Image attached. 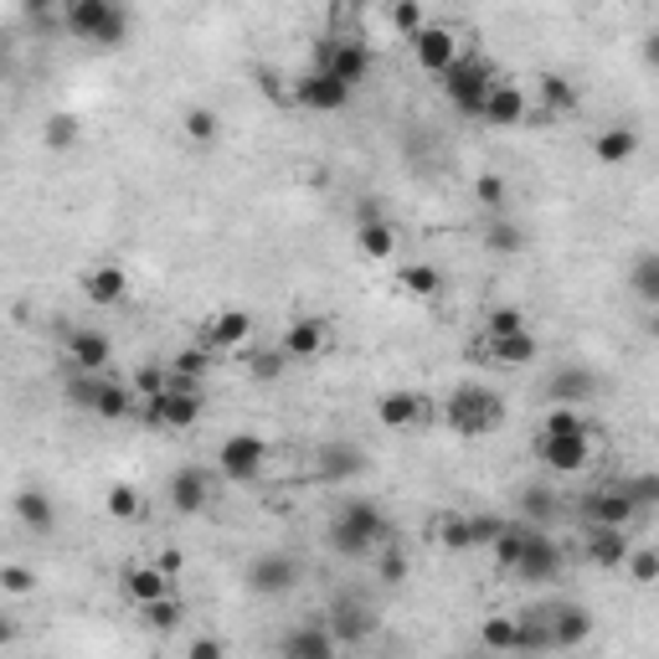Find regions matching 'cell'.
Returning a JSON list of instances; mask_svg holds the SVG:
<instances>
[{
	"label": "cell",
	"mask_w": 659,
	"mask_h": 659,
	"mask_svg": "<svg viewBox=\"0 0 659 659\" xmlns=\"http://www.w3.org/2000/svg\"><path fill=\"white\" fill-rule=\"evenodd\" d=\"M521 330H531V325H525V315L515 310V304H494L490 315H484V341H500V335H521Z\"/></svg>",
	"instance_id": "ee69618b"
},
{
	"label": "cell",
	"mask_w": 659,
	"mask_h": 659,
	"mask_svg": "<svg viewBox=\"0 0 659 659\" xmlns=\"http://www.w3.org/2000/svg\"><path fill=\"white\" fill-rule=\"evenodd\" d=\"M387 6H391V0H387Z\"/></svg>",
	"instance_id": "6125c7cd"
},
{
	"label": "cell",
	"mask_w": 659,
	"mask_h": 659,
	"mask_svg": "<svg viewBox=\"0 0 659 659\" xmlns=\"http://www.w3.org/2000/svg\"><path fill=\"white\" fill-rule=\"evenodd\" d=\"M294 98H300V108H310V114H341V108L351 104V83L335 77L330 67H310V73L294 83Z\"/></svg>",
	"instance_id": "52a82bcc"
},
{
	"label": "cell",
	"mask_w": 659,
	"mask_h": 659,
	"mask_svg": "<svg viewBox=\"0 0 659 659\" xmlns=\"http://www.w3.org/2000/svg\"><path fill=\"white\" fill-rule=\"evenodd\" d=\"M525 531H531V525H505V531L494 536V567L515 572V562H521V552H525Z\"/></svg>",
	"instance_id": "f6af8a7d"
},
{
	"label": "cell",
	"mask_w": 659,
	"mask_h": 659,
	"mask_svg": "<svg viewBox=\"0 0 659 659\" xmlns=\"http://www.w3.org/2000/svg\"><path fill=\"white\" fill-rule=\"evenodd\" d=\"M634 541L618 531V525H587V562L603 572H618L624 562H629Z\"/></svg>",
	"instance_id": "ffe728a7"
},
{
	"label": "cell",
	"mask_w": 659,
	"mask_h": 659,
	"mask_svg": "<svg viewBox=\"0 0 659 659\" xmlns=\"http://www.w3.org/2000/svg\"><path fill=\"white\" fill-rule=\"evenodd\" d=\"M474 201L484 207V217L490 211H505V201H510V186H505V176H494V170H484V176H474Z\"/></svg>",
	"instance_id": "7dc6e473"
},
{
	"label": "cell",
	"mask_w": 659,
	"mask_h": 659,
	"mask_svg": "<svg viewBox=\"0 0 659 659\" xmlns=\"http://www.w3.org/2000/svg\"><path fill=\"white\" fill-rule=\"evenodd\" d=\"M546 397H552V402H567V407H587L598 397V376L587 372V366H562V372H552V381H546Z\"/></svg>",
	"instance_id": "603a6c76"
},
{
	"label": "cell",
	"mask_w": 659,
	"mask_h": 659,
	"mask_svg": "<svg viewBox=\"0 0 659 659\" xmlns=\"http://www.w3.org/2000/svg\"><path fill=\"white\" fill-rule=\"evenodd\" d=\"M556 572H562V546H556L546 531H525V552L521 562H515V577H525V583H552Z\"/></svg>",
	"instance_id": "7c38bea8"
},
{
	"label": "cell",
	"mask_w": 659,
	"mask_h": 659,
	"mask_svg": "<svg viewBox=\"0 0 659 659\" xmlns=\"http://www.w3.org/2000/svg\"><path fill=\"white\" fill-rule=\"evenodd\" d=\"M443 422H449L453 433L464 438H480V433H494L500 422H505V397L480 381H459L449 391V402H443Z\"/></svg>",
	"instance_id": "7a4b0ae2"
},
{
	"label": "cell",
	"mask_w": 659,
	"mask_h": 659,
	"mask_svg": "<svg viewBox=\"0 0 659 659\" xmlns=\"http://www.w3.org/2000/svg\"><path fill=\"white\" fill-rule=\"evenodd\" d=\"M325 536L341 556L360 562V556H376L391 541V521H387V510L376 505V500H345V505L330 515Z\"/></svg>",
	"instance_id": "6da1fadb"
},
{
	"label": "cell",
	"mask_w": 659,
	"mask_h": 659,
	"mask_svg": "<svg viewBox=\"0 0 659 659\" xmlns=\"http://www.w3.org/2000/svg\"><path fill=\"white\" fill-rule=\"evenodd\" d=\"M360 469H366V453L356 443H325L320 449V480L341 484V480H356Z\"/></svg>",
	"instance_id": "f1b7e54d"
},
{
	"label": "cell",
	"mask_w": 659,
	"mask_h": 659,
	"mask_svg": "<svg viewBox=\"0 0 659 659\" xmlns=\"http://www.w3.org/2000/svg\"><path fill=\"white\" fill-rule=\"evenodd\" d=\"M119 0H62V27L83 36V42H98V31L108 27V15H114Z\"/></svg>",
	"instance_id": "d6986e66"
},
{
	"label": "cell",
	"mask_w": 659,
	"mask_h": 659,
	"mask_svg": "<svg viewBox=\"0 0 659 659\" xmlns=\"http://www.w3.org/2000/svg\"><path fill=\"white\" fill-rule=\"evenodd\" d=\"M494 83H500V77H494V67L480 57V52H459V62L443 73L449 104L459 108V114H469V119H484V98H490Z\"/></svg>",
	"instance_id": "3957f363"
},
{
	"label": "cell",
	"mask_w": 659,
	"mask_h": 659,
	"mask_svg": "<svg viewBox=\"0 0 659 659\" xmlns=\"http://www.w3.org/2000/svg\"><path fill=\"white\" fill-rule=\"evenodd\" d=\"M629 294L639 304H649V310L659 304V248H645V253L629 263Z\"/></svg>",
	"instance_id": "4dcf8cb0"
},
{
	"label": "cell",
	"mask_w": 659,
	"mask_h": 659,
	"mask_svg": "<svg viewBox=\"0 0 659 659\" xmlns=\"http://www.w3.org/2000/svg\"><path fill=\"white\" fill-rule=\"evenodd\" d=\"M180 135L191 139V145H211V139L222 135V119H217V108L191 104L186 114H180Z\"/></svg>",
	"instance_id": "d590c367"
},
{
	"label": "cell",
	"mask_w": 659,
	"mask_h": 659,
	"mask_svg": "<svg viewBox=\"0 0 659 659\" xmlns=\"http://www.w3.org/2000/svg\"><path fill=\"white\" fill-rule=\"evenodd\" d=\"M372 629H376V614L360 598L330 603V634H335L341 645H360V639H372Z\"/></svg>",
	"instance_id": "2e32d148"
},
{
	"label": "cell",
	"mask_w": 659,
	"mask_h": 659,
	"mask_svg": "<svg viewBox=\"0 0 659 659\" xmlns=\"http://www.w3.org/2000/svg\"><path fill=\"white\" fill-rule=\"evenodd\" d=\"M46 6H52V0H27V11H31V15H42Z\"/></svg>",
	"instance_id": "94428289"
},
{
	"label": "cell",
	"mask_w": 659,
	"mask_h": 659,
	"mask_svg": "<svg viewBox=\"0 0 659 659\" xmlns=\"http://www.w3.org/2000/svg\"><path fill=\"white\" fill-rule=\"evenodd\" d=\"M135 397L139 402H150V397H160L165 387H170V366H160V360H145V366H135Z\"/></svg>",
	"instance_id": "7bdbcfd3"
},
{
	"label": "cell",
	"mask_w": 659,
	"mask_h": 659,
	"mask_svg": "<svg viewBox=\"0 0 659 659\" xmlns=\"http://www.w3.org/2000/svg\"><path fill=\"white\" fill-rule=\"evenodd\" d=\"M263 459H269V443L258 433H232L222 438V449H217V474L227 484H253L263 474Z\"/></svg>",
	"instance_id": "5b68a950"
},
{
	"label": "cell",
	"mask_w": 659,
	"mask_h": 659,
	"mask_svg": "<svg viewBox=\"0 0 659 659\" xmlns=\"http://www.w3.org/2000/svg\"><path fill=\"white\" fill-rule=\"evenodd\" d=\"M376 577H381V583H387V587H397V583H402V577H407V556L397 552L391 541H387V546H381V552H376Z\"/></svg>",
	"instance_id": "f907efd6"
},
{
	"label": "cell",
	"mask_w": 659,
	"mask_h": 659,
	"mask_svg": "<svg viewBox=\"0 0 659 659\" xmlns=\"http://www.w3.org/2000/svg\"><path fill=\"white\" fill-rule=\"evenodd\" d=\"M525 515H531V521H546V515H552V500H546V490H525Z\"/></svg>",
	"instance_id": "9f6ffc18"
},
{
	"label": "cell",
	"mask_w": 659,
	"mask_h": 659,
	"mask_svg": "<svg viewBox=\"0 0 659 659\" xmlns=\"http://www.w3.org/2000/svg\"><path fill=\"white\" fill-rule=\"evenodd\" d=\"M387 15H391V31H397L402 42H412V36L428 27V21H422V0H391Z\"/></svg>",
	"instance_id": "b9f144b4"
},
{
	"label": "cell",
	"mask_w": 659,
	"mask_h": 659,
	"mask_svg": "<svg viewBox=\"0 0 659 659\" xmlns=\"http://www.w3.org/2000/svg\"><path fill=\"white\" fill-rule=\"evenodd\" d=\"M583 428H587L583 407H567V402H552V412L541 422V433H583Z\"/></svg>",
	"instance_id": "c3c4849f"
},
{
	"label": "cell",
	"mask_w": 659,
	"mask_h": 659,
	"mask_svg": "<svg viewBox=\"0 0 659 659\" xmlns=\"http://www.w3.org/2000/svg\"><path fill=\"white\" fill-rule=\"evenodd\" d=\"M536 459L552 474H577L593 459V438H587V428L583 433H536Z\"/></svg>",
	"instance_id": "9c48e42d"
},
{
	"label": "cell",
	"mask_w": 659,
	"mask_h": 659,
	"mask_svg": "<svg viewBox=\"0 0 659 659\" xmlns=\"http://www.w3.org/2000/svg\"><path fill=\"white\" fill-rule=\"evenodd\" d=\"M428 412H433V402H428L422 391H381V397H376V422H381V428H391V433L418 428Z\"/></svg>",
	"instance_id": "5bb4252c"
},
{
	"label": "cell",
	"mask_w": 659,
	"mask_h": 659,
	"mask_svg": "<svg viewBox=\"0 0 659 659\" xmlns=\"http://www.w3.org/2000/svg\"><path fill=\"white\" fill-rule=\"evenodd\" d=\"M284 366H289L284 345H279V351H253V356H248V372H253L258 381H273V376L284 372Z\"/></svg>",
	"instance_id": "816d5d0a"
},
{
	"label": "cell",
	"mask_w": 659,
	"mask_h": 659,
	"mask_svg": "<svg viewBox=\"0 0 659 659\" xmlns=\"http://www.w3.org/2000/svg\"><path fill=\"white\" fill-rule=\"evenodd\" d=\"M170 372H176V376H191V381H201V376L211 372V351H207L201 341H196L191 351H180V356L170 360Z\"/></svg>",
	"instance_id": "681fc988"
},
{
	"label": "cell",
	"mask_w": 659,
	"mask_h": 659,
	"mask_svg": "<svg viewBox=\"0 0 659 659\" xmlns=\"http://www.w3.org/2000/svg\"><path fill=\"white\" fill-rule=\"evenodd\" d=\"M201 412H207V397H201V387H196L191 376H176V372H170V387H165L160 397L139 402V418L155 422V428H191Z\"/></svg>",
	"instance_id": "277c9868"
},
{
	"label": "cell",
	"mask_w": 659,
	"mask_h": 659,
	"mask_svg": "<svg viewBox=\"0 0 659 659\" xmlns=\"http://www.w3.org/2000/svg\"><path fill=\"white\" fill-rule=\"evenodd\" d=\"M108 360H114L108 335H98V330H67V366L73 372H108Z\"/></svg>",
	"instance_id": "7402d4cb"
},
{
	"label": "cell",
	"mask_w": 659,
	"mask_h": 659,
	"mask_svg": "<svg viewBox=\"0 0 659 659\" xmlns=\"http://www.w3.org/2000/svg\"><path fill=\"white\" fill-rule=\"evenodd\" d=\"M139 618H145V629L165 634V629H176L180 618H186V608H180V598H176V593H165V598L145 603V608H139Z\"/></svg>",
	"instance_id": "f35d334b"
},
{
	"label": "cell",
	"mask_w": 659,
	"mask_h": 659,
	"mask_svg": "<svg viewBox=\"0 0 659 659\" xmlns=\"http://www.w3.org/2000/svg\"><path fill=\"white\" fill-rule=\"evenodd\" d=\"M300 577H304L300 556H289V552H263L248 562V587H253L258 598H284Z\"/></svg>",
	"instance_id": "8992f818"
},
{
	"label": "cell",
	"mask_w": 659,
	"mask_h": 659,
	"mask_svg": "<svg viewBox=\"0 0 659 659\" xmlns=\"http://www.w3.org/2000/svg\"><path fill=\"white\" fill-rule=\"evenodd\" d=\"M356 248H360V258H391L397 253V227L376 211V217H366L356 227Z\"/></svg>",
	"instance_id": "d6a6232c"
},
{
	"label": "cell",
	"mask_w": 659,
	"mask_h": 659,
	"mask_svg": "<svg viewBox=\"0 0 659 659\" xmlns=\"http://www.w3.org/2000/svg\"><path fill=\"white\" fill-rule=\"evenodd\" d=\"M480 645L484 649H521V614L515 618H484Z\"/></svg>",
	"instance_id": "ab89813d"
},
{
	"label": "cell",
	"mask_w": 659,
	"mask_h": 659,
	"mask_svg": "<svg viewBox=\"0 0 659 659\" xmlns=\"http://www.w3.org/2000/svg\"><path fill=\"white\" fill-rule=\"evenodd\" d=\"M634 515H639V500H634L624 484H603L583 500V521L587 525H618V531H629Z\"/></svg>",
	"instance_id": "8fae6325"
},
{
	"label": "cell",
	"mask_w": 659,
	"mask_h": 659,
	"mask_svg": "<svg viewBox=\"0 0 659 659\" xmlns=\"http://www.w3.org/2000/svg\"><path fill=\"white\" fill-rule=\"evenodd\" d=\"M330 73L345 77L351 88H356L360 77L372 73V46L366 42H335V57H330Z\"/></svg>",
	"instance_id": "e575fe53"
},
{
	"label": "cell",
	"mask_w": 659,
	"mask_h": 659,
	"mask_svg": "<svg viewBox=\"0 0 659 659\" xmlns=\"http://www.w3.org/2000/svg\"><path fill=\"white\" fill-rule=\"evenodd\" d=\"M639 57H645V67H655L659 73V31H649L645 42H639Z\"/></svg>",
	"instance_id": "6f0895ef"
},
{
	"label": "cell",
	"mask_w": 659,
	"mask_h": 659,
	"mask_svg": "<svg viewBox=\"0 0 659 659\" xmlns=\"http://www.w3.org/2000/svg\"><path fill=\"white\" fill-rule=\"evenodd\" d=\"M279 649H284L289 659H330L335 649H341V639L330 634V624H304V629L284 634V639H279Z\"/></svg>",
	"instance_id": "484cf974"
},
{
	"label": "cell",
	"mask_w": 659,
	"mask_h": 659,
	"mask_svg": "<svg viewBox=\"0 0 659 659\" xmlns=\"http://www.w3.org/2000/svg\"><path fill=\"white\" fill-rule=\"evenodd\" d=\"M624 490H629L634 500H639V510H645L659 500V474H634V480H624Z\"/></svg>",
	"instance_id": "db71d44e"
},
{
	"label": "cell",
	"mask_w": 659,
	"mask_h": 659,
	"mask_svg": "<svg viewBox=\"0 0 659 659\" xmlns=\"http://www.w3.org/2000/svg\"><path fill=\"white\" fill-rule=\"evenodd\" d=\"M15 521L27 525V531H36V536H52V531H57V505H52V494L21 490L15 494Z\"/></svg>",
	"instance_id": "4316f807"
},
{
	"label": "cell",
	"mask_w": 659,
	"mask_h": 659,
	"mask_svg": "<svg viewBox=\"0 0 659 659\" xmlns=\"http://www.w3.org/2000/svg\"><path fill=\"white\" fill-rule=\"evenodd\" d=\"M484 356L494 366H531L541 356L536 345V330H521V335H500V341H484Z\"/></svg>",
	"instance_id": "83f0119b"
},
{
	"label": "cell",
	"mask_w": 659,
	"mask_h": 659,
	"mask_svg": "<svg viewBox=\"0 0 659 659\" xmlns=\"http://www.w3.org/2000/svg\"><path fill=\"white\" fill-rule=\"evenodd\" d=\"M484 248H490V253H500V258H515L525 248V232H521V222H510L505 211H490V217H484Z\"/></svg>",
	"instance_id": "1f68e13d"
},
{
	"label": "cell",
	"mask_w": 659,
	"mask_h": 659,
	"mask_svg": "<svg viewBox=\"0 0 659 659\" xmlns=\"http://www.w3.org/2000/svg\"><path fill=\"white\" fill-rule=\"evenodd\" d=\"M645 330H649V341H659V304H655V315H649V325H645Z\"/></svg>",
	"instance_id": "91938a15"
},
{
	"label": "cell",
	"mask_w": 659,
	"mask_h": 659,
	"mask_svg": "<svg viewBox=\"0 0 659 659\" xmlns=\"http://www.w3.org/2000/svg\"><path fill=\"white\" fill-rule=\"evenodd\" d=\"M469 525H474V546H494V536L505 531L500 515H469Z\"/></svg>",
	"instance_id": "11a10c76"
},
{
	"label": "cell",
	"mask_w": 659,
	"mask_h": 659,
	"mask_svg": "<svg viewBox=\"0 0 659 659\" xmlns=\"http://www.w3.org/2000/svg\"><path fill=\"white\" fill-rule=\"evenodd\" d=\"M546 618H552V649H572L593 634V614H587L583 603H552Z\"/></svg>",
	"instance_id": "cb8c5ba5"
},
{
	"label": "cell",
	"mask_w": 659,
	"mask_h": 659,
	"mask_svg": "<svg viewBox=\"0 0 659 659\" xmlns=\"http://www.w3.org/2000/svg\"><path fill=\"white\" fill-rule=\"evenodd\" d=\"M104 510L114 515V521H139V515H145V494H139L135 484H114L108 500H104Z\"/></svg>",
	"instance_id": "60d3db41"
},
{
	"label": "cell",
	"mask_w": 659,
	"mask_h": 659,
	"mask_svg": "<svg viewBox=\"0 0 659 659\" xmlns=\"http://www.w3.org/2000/svg\"><path fill=\"white\" fill-rule=\"evenodd\" d=\"M428 541L443 546V552H469L474 546V525H469V515H433L428 521Z\"/></svg>",
	"instance_id": "836d02e7"
},
{
	"label": "cell",
	"mask_w": 659,
	"mask_h": 659,
	"mask_svg": "<svg viewBox=\"0 0 659 659\" xmlns=\"http://www.w3.org/2000/svg\"><path fill=\"white\" fill-rule=\"evenodd\" d=\"M536 98L546 114H577L583 108V93H577V83L562 73H541L536 77Z\"/></svg>",
	"instance_id": "f546056e"
},
{
	"label": "cell",
	"mask_w": 659,
	"mask_h": 659,
	"mask_svg": "<svg viewBox=\"0 0 659 659\" xmlns=\"http://www.w3.org/2000/svg\"><path fill=\"white\" fill-rule=\"evenodd\" d=\"M222 655V639H196L191 645V659H217Z\"/></svg>",
	"instance_id": "680465c9"
},
{
	"label": "cell",
	"mask_w": 659,
	"mask_h": 659,
	"mask_svg": "<svg viewBox=\"0 0 659 659\" xmlns=\"http://www.w3.org/2000/svg\"><path fill=\"white\" fill-rule=\"evenodd\" d=\"M42 139H46V150H73L77 139H83V124H77L73 114H52L46 129H42Z\"/></svg>",
	"instance_id": "bcb514c9"
},
{
	"label": "cell",
	"mask_w": 659,
	"mask_h": 659,
	"mask_svg": "<svg viewBox=\"0 0 659 659\" xmlns=\"http://www.w3.org/2000/svg\"><path fill=\"white\" fill-rule=\"evenodd\" d=\"M639 155V129L634 124H603L593 135V160L598 165H629Z\"/></svg>",
	"instance_id": "d4e9b609"
},
{
	"label": "cell",
	"mask_w": 659,
	"mask_h": 659,
	"mask_svg": "<svg viewBox=\"0 0 659 659\" xmlns=\"http://www.w3.org/2000/svg\"><path fill=\"white\" fill-rule=\"evenodd\" d=\"M330 330L335 325H330L325 315H300V320H289V330H284V341L279 345H284L289 360H315L330 345Z\"/></svg>",
	"instance_id": "9a60e30c"
},
{
	"label": "cell",
	"mask_w": 659,
	"mask_h": 659,
	"mask_svg": "<svg viewBox=\"0 0 659 659\" xmlns=\"http://www.w3.org/2000/svg\"><path fill=\"white\" fill-rule=\"evenodd\" d=\"M31 587H36L31 567H21V562H6V567H0V593H11V598H21V593H31Z\"/></svg>",
	"instance_id": "f5cc1de1"
},
{
	"label": "cell",
	"mask_w": 659,
	"mask_h": 659,
	"mask_svg": "<svg viewBox=\"0 0 659 659\" xmlns=\"http://www.w3.org/2000/svg\"><path fill=\"white\" fill-rule=\"evenodd\" d=\"M624 577L634 587H655L659 583V546H634L629 562H624Z\"/></svg>",
	"instance_id": "74e56055"
},
{
	"label": "cell",
	"mask_w": 659,
	"mask_h": 659,
	"mask_svg": "<svg viewBox=\"0 0 659 659\" xmlns=\"http://www.w3.org/2000/svg\"><path fill=\"white\" fill-rule=\"evenodd\" d=\"M397 284H402L407 294H418V300H438V294H443V273H438L433 263H407Z\"/></svg>",
	"instance_id": "8d00e7d4"
},
{
	"label": "cell",
	"mask_w": 659,
	"mask_h": 659,
	"mask_svg": "<svg viewBox=\"0 0 659 659\" xmlns=\"http://www.w3.org/2000/svg\"><path fill=\"white\" fill-rule=\"evenodd\" d=\"M165 494H170V510H176V515H201L211 500V474L201 464H180L176 474H170V484H165Z\"/></svg>",
	"instance_id": "4fadbf2b"
},
{
	"label": "cell",
	"mask_w": 659,
	"mask_h": 659,
	"mask_svg": "<svg viewBox=\"0 0 659 659\" xmlns=\"http://www.w3.org/2000/svg\"><path fill=\"white\" fill-rule=\"evenodd\" d=\"M170 583H176V577H170L160 562H155V567H139V562H135V567L119 572V593L135 603V608H145V603L165 598V593H170Z\"/></svg>",
	"instance_id": "44dd1931"
},
{
	"label": "cell",
	"mask_w": 659,
	"mask_h": 659,
	"mask_svg": "<svg viewBox=\"0 0 659 659\" xmlns=\"http://www.w3.org/2000/svg\"><path fill=\"white\" fill-rule=\"evenodd\" d=\"M459 36H453V27H422L418 36H412V62H418V73L428 77H443L459 62Z\"/></svg>",
	"instance_id": "30bf717a"
},
{
	"label": "cell",
	"mask_w": 659,
	"mask_h": 659,
	"mask_svg": "<svg viewBox=\"0 0 659 659\" xmlns=\"http://www.w3.org/2000/svg\"><path fill=\"white\" fill-rule=\"evenodd\" d=\"M124 294H129V273H124V263H93V269L83 273V300L98 304V310L124 304Z\"/></svg>",
	"instance_id": "ac0fdd59"
},
{
	"label": "cell",
	"mask_w": 659,
	"mask_h": 659,
	"mask_svg": "<svg viewBox=\"0 0 659 659\" xmlns=\"http://www.w3.org/2000/svg\"><path fill=\"white\" fill-rule=\"evenodd\" d=\"M525 114H531V98H525V88H515V83H494L490 98H484V124H494V129H515V124H525Z\"/></svg>",
	"instance_id": "e0dca14e"
},
{
	"label": "cell",
	"mask_w": 659,
	"mask_h": 659,
	"mask_svg": "<svg viewBox=\"0 0 659 659\" xmlns=\"http://www.w3.org/2000/svg\"><path fill=\"white\" fill-rule=\"evenodd\" d=\"M196 341L207 345L211 356L242 351V345L253 341V315H248V310H217V315L201 320V330H196Z\"/></svg>",
	"instance_id": "ba28073f"
}]
</instances>
